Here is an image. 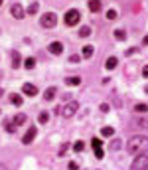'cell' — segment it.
Here are the masks:
<instances>
[{
  "label": "cell",
  "instance_id": "obj_20",
  "mask_svg": "<svg viewBox=\"0 0 148 170\" xmlns=\"http://www.w3.org/2000/svg\"><path fill=\"white\" fill-rule=\"evenodd\" d=\"M134 111H136V113H146V111H148V105H146V103H136V105H134Z\"/></svg>",
  "mask_w": 148,
  "mask_h": 170
},
{
  "label": "cell",
  "instance_id": "obj_24",
  "mask_svg": "<svg viewBox=\"0 0 148 170\" xmlns=\"http://www.w3.org/2000/svg\"><path fill=\"white\" fill-rule=\"evenodd\" d=\"M93 56V46H85L83 47V57H91Z\"/></svg>",
  "mask_w": 148,
  "mask_h": 170
},
{
  "label": "cell",
  "instance_id": "obj_29",
  "mask_svg": "<svg viewBox=\"0 0 148 170\" xmlns=\"http://www.w3.org/2000/svg\"><path fill=\"white\" fill-rule=\"evenodd\" d=\"M95 150V158H99V160H101V158L105 156V152H103V148H93Z\"/></svg>",
  "mask_w": 148,
  "mask_h": 170
},
{
  "label": "cell",
  "instance_id": "obj_32",
  "mask_svg": "<svg viewBox=\"0 0 148 170\" xmlns=\"http://www.w3.org/2000/svg\"><path fill=\"white\" fill-rule=\"evenodd\" d=\"M67 168H69V170H79V164H77V162H73V160H71L69 164H67Z\"/></svg>",
  "mask_w": 148,
  "mask_h": 170
},
{
  "label": "cell",
  "instance_id": "obj_8",
  "mask_svg": "<svg viewBox=\"0 0 148 170\" xmlns=\"http://www.w3.org/2000/svg\"><path fill=\"white\" fill-rule=\"evenodd\" d=\"M22 93L28 95V97H36V95H38V87L32 85V83H24L22 85Z\"/></svg>",
  "mask_w": 148,
  "mask_h": 170
},
{
  "label": "cell",
  "instance_id": "obj_37",
  "mask_svg": "<svg viewBox=\"0 0 148 170\" xmlns=\"http://www.w3.org/2000/svg\"><path fill=\"white\" fill-rule=\"evenodd\" d=\"M142 44H144V46H148V36H144V40H142Z\"/></svg>",
  "mask_w": 148,
  "mask_h": 170
},
{
  "label": "cell",
  "instance_id": "obj_18",
  "mask_svg": "<svg viewBox=\"0 0 148 170\" xmlns=\"http://www.w3.org/2000/svg\"><path fill=\"white\" fill-rule=\"evenodd\" d=\"M38 8H40V4L38 2H32L30 6H28V10H26V14H30V16H34L36 12H38Z\"/></svg>",
  "mask_w": 148,
  "mask_h": 170
},
{
  "label": "cell",
  "instance_id": "obj_13",
  "mask_svg": "<svg viewBox=\"0 0 148 170\" xmlns=\"http://www.w3.org/2000/svg\"><path fill=\"white\" fill-rule=\"evenodd\" d=\"M89 10L91 12H99L101 10V0H89Z\"/></svg>",
  "mask_w": 148,
  "mask_h": 170
},
{
  "label": "cell",
  "instance_id": "obj_15",
  "mask_svg": "<svg viewBox=\"0 0 148 170\" xmlns=\"http://www.w3.org/2000/svg\"><path fill=\"white\" fill-rule=\"evenodd\" d=\"M115 38H117V40H120V42H124V40H126V30L117 28V30H115Z\"/></svg>",
  "mask_w": 148,
  "mask_h": 170
},
{
  "label": "cell",
  "instance_id": "obj_12",
  "mask_svg": "<svg viewBox=\"0 0 148 170\" xmlns=\"http://www.w3.org/2000/svg\"><path fill=\"white\" fill-rule=\"evenodd\" d=\"M65 83H67V85H71V87H75V85H81V77H79V75L65 77Z\"/></svg>",
  "mask_w": 148,
  "mask_h": 170
},
{
  "label": "cell",
  "instance_id": "obj_33",
  "mask_svg": "<svg viewBox=\"0 0 148 170\" xmlns=\"http://www.w3.org/2000/svg\"><path fill=\"white\" fill-rule=\"evenodd\" d=\"M69 61H71V63H77V61H79V56H77V54H73V56L69 57Z\"/></svg>",
  "mask_w": 148,
  "mask_h": 170
},
{
  "label": "cell",
  "instance_id": "obj_26",
  "mask_svg": "<svg viewBox=\"0 0 148 170\" xmlns=\"http://www.w3.org/2000/svg\"><path fill=\"white\" fill-rule=\"evenodd\" d=\"M38 121H40V123H47V121H50V115H47L46 111H41L40 117H38Z\"/></svg>",
  "mask_w": 148,
  "mask_h": 170
},
{
  "label": "cell",
  "instance_id": "obj_10",
  "mask_svg": "<svg viewBox=\"0 0 148 170\" xmlns=\"http://www.w3.org/2000/svg\"><path fill=\"white\" fill-rule=\"evenodd\" d=\"M26 119H28V117H26V113H16L14 119H12V123H14V127H22V125L26 123Z\"/></svg>",
  "mask_w": 148,
  "mask_h": 170
},
{
  "label": "cell",
  "instance_id": "obj_28",
  "mask_svg": "<svg viewBox=\"0 0 148 170\" xmlns=\"http://www.w3.org/2000/svg\"><path fill=\"white\" fill-rule=\"evenodd\" d=\"M67 148H69V142H63V145L59 146V156H63L67 152Z\"/></svg>",
  "mask_w": 148,
  "mask_h": 170
},
{
  "label": "cell",
  "instance_id": "obj_38",
  "mask_svg": "<svg viewBox=\"0 0 148 170\" xmlns=\"http://www.w3.org/2000/svg\"><path fill=\"white\" fill-rule=\"evenodd\" d=\"M0 170H8V168H6V164H0Z\"/></svg>",
  "mask_w": 148,
  "mask_h": 170
},
{
  "label": "cell",
  "instance_id": "obj_6",
  "mask_svg": "<svg viewBox=\"0 0 148 170\" xmlns=\"http://www.w3.org/2000/svg\"><path fill=\"white\" fill-rule=\"evenodd\" d=\"M10 14H12V16H14L16 20H22L24 16H26L24 8H22V4H18V2H14L12 6H10Z\"/></svg>",
  "mask_w": 148,
  "mask_h": 170
},
{
  "label": "cell",
  "instance_id": "obj_34",
  "mask_svg": "<svg viewBox=\"0 0 148 170\" xmlns=\"http://www.w3.org/2000/svg\"><path fill=\"white\" fill-rule=\"evenodd\" d=\"M109 109H111V107H109V103H103V105H101V111H103V113H107Z\"/></svg>",
  "mask_w": 148,
  "mask_h": 170
},
{
  "label": "cell",
  "instance_id": "obj_42",
  "mask_svg": "<svg viewBox=\"0 0 148 170\" xmlns=\"http://www.w3.org/2000/svg\"><path fill=\"white\" fill-rule=\"evenodd\" d=\"M0 77H2V73H0Z\"/></svg>",
  "mask_w": 148,
  "mask_h": 170
},
{
  "label": "cell",
  "instance_id": "obj_41",
  "mask_svg": "<svg viewBox=\"0 0 148 170\" xmlns=\"http://www.w3.org/2000/svg\"><path fill=\"white\" fill-rule=\"evenodd\" d=\"M2 2H4V0H0V6H2Z\"/></svg>",
  "mask_w": 148,
  "mask_h": 170
},
{
  "label": "cell",
  "instance_id": "obj_1",
  "mask_svg": "<svg viewBox=\"0 0 148 170\" xmlns=\"http://www.w3.org/2000/svg\"><path fill=\"white\" fill-rule=\"evenodd\" d=\"M126 150L130 152V154H146L148 152V136L144 135H134L130 136L128 142H126Z\"/></svg>",
  "mask_w": 148,
  "mask_h": 170
},
{
  "label": "cell",
  "instance_id": "obj_14",
  "mask_svg": "<svg viewBox=\"0 0 148 170\" xmlns=\"http://www.w3.org/2000/svg\"><path fill=\"white\" fill-rule=\"evenodd\" d=\"M10 101H12L14 105H18V107H20V105L24 103V97H22V95H18V93H12V95H10Z\"/></svg>",
  "mask_w": 148,
  "mask_h": 170
},
{
  "label": "cell",
  "instance_id": "obj_19",
  "mask_svg": "<svg viewBox=\"0 0 148 170\" xmlns=\"http://www.w3.org/2000/svg\"><path fill=\"white\" fill-rule=\"evenodd\" d=\"M91 36V28L89 26H83L81 30H79V38H89Z\"/></svg>",
  "mask_w": 148,
  "mask_h": 170
},
{
  "label": "cell",
  "instance_id": "obj_11",
  "mask_svg": "<svg viewBox=\"0 0 148 170\" xmlns=\"http://www.w3.org/2000/svg\"><path fill=\"white\" fill-rule=\"evenodd\" d=\"M20 65H22V57H20L18 51H12V67H14V69H18Z\"/></svg>",
  "mask_w": 148,
  "mask_h": 170
},
{
  "label": "cell",
  "instance_id": "obj_27",
  "mask_svg": "<svg viewBox=\"0 0 148 170\" xmlns=\"http://www.w3.org/2000/svg\"><path fill=\"white\" fill-rule=\"evenodd\" d=\"M123 146V142H120V139H115L113 142H111V148H113V150H117V148H120Z\"/></svg>",
  "mask_w": 148,
  "mask_h": 170
},
{
  "label": "cell",
  "instance_id": "obj_22",
  "mask_svg": "<svg viewBox=\"0 0 148 170\" xmlns=\"http://www.w3.org/2000/svg\"><path fill=\"white\" fill-rule=\"evenodd\" d=\"M24 67H26V69H34V67H36V60H34V57H28V60L24 61Z\"/></svg>",
  "mask_w": 148,
  "mask_h": 170
},
{
  "label": "cell",
  "instance_id": "obj_40",
  "mask_svg": "<svg viewBox=\"0 0 148 170\" xmlns=\"http://www.w3.org/2000/svg\"><path fill=\"white\" fill-rule=\"evenodd\" d=\"M144 91H146V93H148V85H146V87H144Z\"/></svg>",
  "mask_w": 148,
  "mask_h": 170
},
{
  "label": "cell",
  "instance_id": "obj_21",
  "mask_svg": "<svg viewBox=\"0 0 148 170\" xmlns=\"http://www.w3.org/2000/svg\"><path fill=\"white\" fill-rule=\"evenodd\" d=\"M101 135H103V136H113V135H115V129H113V127H103V129H101Z\"/></svg>",
  "mask_w": 148,
  "mask_h": 170
},
{
  "label": "cell",
  "instance_id": "obj_30",
  "mask_svg": "<svg viewBox=\"0 0 148 170\" xmlns=\"http://www.w3.org/2000/svg\"><path fill=\"white\" fill-rule=\"evenodd\" d=\"M91 145H93V148H101V146H103V141H101V139H93Z\"/></svg>",
  "mask_w": 148,
  "mask_h": 170
},
{
  "label": "cell",
  "instance_id": "obj_35",
  "mask_svg": "<svg viewBox=\"0 0 148 170\" xmlns=\"http://www.w3.org/2000/svg\"><path fill=\"white\" fill-rule=\"evenodd\" d=\"M142 77H148V65L142 67Z\"/></svg>",
  "mask_w": 148,
  "mask_h": 170
},
{
  "label": "cell",
  "instance_id": "obj_17",
  "mask_svg": "<svg viewBox=\"0 0 148 170\" xmlns=\"http://www.w3.org/2000/svg\"><path fill=\"white\" fill-rule=\"evenodd\" d=\"M117 57H109L107 61H105V67H107V69H115V67H117Z\"/></svg>",
  "mask_w": 148,
  "mask_h": 170
},
{
  "label": "cell",
  "instance_id": "obj_36",
  "mask_svg": "<svg viewBox=\"0 0 148 170\" xmlns=\"http://www.w3.org/2000/svg\"><path fill=\"white\" fill-rule=\"evenodd\" d=\"M133 54H136V47H130V50L126 51V56H133Z\"/></svg>",
  "mask_w": 148,
  "mask_h": 170
},
{
  "label": "cell",
  "instance_id": "obj_25",
  "mask_svg": "<svg viewBox=\"0 0 148 170\" xmlns=\"http://www.w3.org/2000/svg\"><path fill=\"white\" fill-rule=\"evenodd\" d=\"M140 127V129H148V117H142V119H138V123H136Z\"/></svg>",
  "mask_w": 148,
  "mask_h": 170
},
{
  "label": "cell",
  "instance_id": "obj_4",
  "mask_svg": "<svg viewBox=\"0 0 148 170\" xmlns=\"http://www.w3.org/2000/svg\"><path fill=\"white\" fill-rule=\"evenodd\" d=\"M148 168V154H138L130 164V170H146Z\"/></svg>",
  "mask_w": 148,
  "mask_h": 170
},
{
  "label": "cell",
  "instance_id": "obj_31",
  "mask_svg": "<svg viewBox=\"0 0 148 170\" xmlns=\"http://www.w3.org/2000/svg\"><path fill=\"white\" fill-rule=\"evenodd\" d=\"M117 18V10H109L107 12V20H115Z\"/></svg>",
  "mask_w": 148,
  "mask_h": 170
},
{
  "label": "cell",
  "instance_id": "obj_5",
  "mask_svg": "<svg viewBox=\"0 0 148 170\" xmlns=\"http://www.w3.org/2000/svg\"><path fill=\"white\" fill-rule=\"evenodd\" d=\"M79 20H81V12L79 10L71 8L69 12H65V24L67 26H75V24H79Z\"/></svg>",
  "mask_w": 148,
  "mask_h": 170
},
{
  "label": "cell",
  "instance_id": "obj_39",
  "mask_svg": "<svg viewBox=\"0 0 148 170\" xmlns=\"http://www.w3.org/2000/svg\"><path fill=\"white\" fill-rule=\"evenodd\" d=\"M2 95H4V89H2V87H0V97H2Z\"/></svg>",
  "mask_w": 148,
  "mask_h": 170
},
{
  "label": "cell",
  "instance_id": "obj_3",
  "mask_svg": "<svg viewBox=\"0 0 148 170\" xmlns=\"http://www.w3.org/2000/svg\"><path fill=\"white\" fill-rule=\"evenodd\" d=\"M77 109H79V103H77V101H69V103L63 105V109H61V117H63V119H71V117L77 113Z\"/></svg>",
  "mask_w": 148,
  "mask_h": 170
},
{
  "label": "cell",
  "instance_id": "obj_7",
  "mask_svg": "<svg viewBox=\"0 0 148 170\" xmlns=\"http://www.w3.org/2000/svg\"><path fill=\"white\" fill-rule=\"evenodd\" d=\"M36 135H38V129H36V127H30V129L26 131V135L22 136V142L24 145H32V141L36 139Z\"/></svg>",
  "mask_w": 148,
  "mask_h": 170
},
{
  "label": "cell",
  "instance_id": "obj_9",
  "mask_svg": "<svg viewBox=\"0 0 148 170\" xmlns=\"http://www.w3.org/2000/svg\"><path fill=\"white\" fill-rule=\"evenodd\" d=\"M47 51H50V54H54V56H59L61 51H63V44H61V42H51V44L47 46Z\"/></svg>",
  "mask_w": 148,
  "mask_h": 170
},
{
  "label": "cell",
  "instance_id": "obj_2",
  "mask_svg": "<svg viewBox=\"0 0 148 170\" xmlns=\"http://www.w3.org/2000/svg\"><path fill=\"white\" fill-rule=\"evenodd\" d=\"M55 24H57V16H55V12H46L44 16L40 18V26L41 28H55Z\"/></svg>",
  "mask_w": 148,
  "mask_h": 170
},
{
  "label": "cell",
  "instance_id": "obj_23",
  "mask_svg": "<svg viewBox=\"0 0 148 170\" xmlns=\"http://www.w3.org/2000/svg\"><path fill=\"white\" fill-rule=\"evenodd\" d=\"M83 148H85V142H83V141H77L75 145H73V150H75V152H81Z\"/></svg>",
  "mask_w": 148,
  "mask_h": 170
},
{
  "label": "cell",
  "instance_id": "obj_16",
  "mask_svg": "<svg viewBox=\"0 0 148 170\" xmlns=\"http://www.w3.org/2000/svg\"><path fill=\"white\" fill-rule=\"evenodd\" d=\"M55 91H57L55 87H50V89H47V91L44 93V99H46V101H51V99L55 97Z\"/></svg>",
  "mask_w": 148,
  "mask_h": 170
}]
</instances>
